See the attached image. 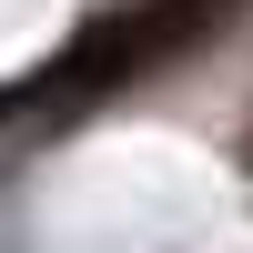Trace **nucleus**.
<instances>
[{
  "mask_svg": "<svg viewBox=\"0 0 253 253\" xmlns=\"http://www.w3.org/2000/svg\"><path fill=\"white\" fill-rule=\"evenodd\" d=\"M203 0H132V10H101V20H81L71 41H61L51 61H41L31 81H10L0 91V122H31V112H81V101H101V91H122V81H142L152 61H172L182 41L203 31Z\"/></svg>",
  "mask_w": 253,
  "mask_h": 253,
  "instance_id": "nucleus-1",
  "label": "nucleus"
},
{
  "mask_svg": "<svg viewBox=\"0 0 253 253\" xmlns=\"http://www.w3.org/2000/svg\"><path fill=\"white\" fill-rule=\"evenodd\" d=\"M203 10H223V0H203Z\"/></svg>",
  "mask_w": 253,
  "mask_h": 253,
  "instance_id": "nucleus-2",
  "label": "nucleus"
}]
</instances>
